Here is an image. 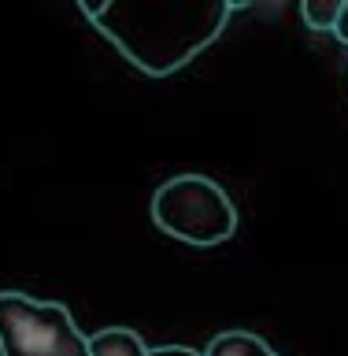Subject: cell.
Masks as SVG:
<instances>
[{
    "instance_id": "obj_1",
    "label": "cell",
    "mask_w": 348,
    "mask_h": 356,
    "mask_svg": "<svg viewBox=\"0 0 348 356\" xmlns=\"http://www.w3.org/2000/svg\"><path fill=\"white\" fill-rule=\"evenodd\" d=\"M245 0H78V11L144 74L163 78L200 56Z\"/></svg>"
},
{
    "instance_id": "obj_2",
    "label": "cell",
    "mask_w": 348,
    "mask_h": 356,
    "mask_svg": "<svg viewBox=\"0 0 348 356\" xmlns=\"http://www.w3.org/2000/svg\"><path fill=\"white\" fill-rule=\"evenodd\" d=\"M152 219L163 234L189 245H222L238 230V208L226 189L204 175H174L156 189Z\"/></svg>"
},
{
    "instance_id": "obj_3",
    "label": "cell",
    "mask_w": 348,
    "mask_h": 356,
    "mask_svg": "<svg viewBox=\"0 0 348 356\" xmlns=\"http://www.w3.org/2000/svg\"><path fill=\"white\" fill-rule=\"evenodd\" d=\"M0 356H89V338L56 300L0 293Z\"/></svg>"
},
{
    "instance_id": "obj_4",
    "label": "cell",
    "mask_w": 348,
    "mask_h": 356,
    "mask_svg": "<svg viewBox=\"0 0 348 356\" xmlns=\"http://www.w3.org/2000/svg\"><path fill=\"white\" fill-rule=\"evenodd\" d=\"M89 356H149L141 334L130 327H104L89 334Z\"/></svg>"
},
{
    "instance_id": "obj_5",
    "label": "cell",
    "mask_w": 348,
    "mask_h": 356,
    "mask_svg": "<svg viewBox=\"0 0 348 356\" xmlns=\"http://www.w3.org/2000/svg\"><path fill=\"white\" fill-rule=\"evenodd\" d=\"M204 356H278V353L252 330H226L211 338Z\"/></svg>"
},
{
    "instance_id": "obj_6",
    "label": "cell",
    "mask_w": 348,
    "mask_h": 356,
    "mask_svg": "<svg viewBox=\"0 0 348 356\" xmlns=\"http://www.w3.org/2000/svg\"><path fill=\"white\" fill-rule=\"evenodd\" d=\"M341 4L345 0H304V8H300V15L311 30H333L341 19Z\"/></svg>"
},
{
    "instance_id": "obj_7",
    "label": "cell",
    "mask_w": 348,
    "mask_h": 356,
    "mask_svg": "<svg viewBox=\"0 0 348 356\" xmlns=\"http://www.w3.org/2000/svg\"><path fill=\"white\" fill-rule=\"evenodd\" d=\"M149 356H200V353L185 349V345H163V349H149Z\"/></svg>"
},
{
    "instance_id": "obj_8",
    "label": "cell",
    "mask_w": 348,
    "mask_h": 356,
    "mask_svg": "<svg viewBox=\"0 0 348 356\" xmlns=\"http://www.w3.org/2000/svg\"><path fill=\"white\" fill-rule=\"evenodd\" d=\"M333 33H338L341 44H348V0L341 4V19H338V26H333Z\"/></svg>"
}]
</instances>
